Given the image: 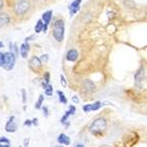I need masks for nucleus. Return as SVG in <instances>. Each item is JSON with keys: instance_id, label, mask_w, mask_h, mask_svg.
I'll use <instances>...</instances> for the list:
<instances>
[{"instance_id": "nucleus-1", "label": "nucleus", "mask_w": 147, "mask_h": 147, "mask_svg": "<svg viewBox=\"0 0 147 147\" xmlns=\"http://www.w3.org/2000/svg\"><path fill=\"white\" fill-rule=\"evenodd\" d=\"M106 120L104 118H97L90 127V131L94 134H99L106 129Z\"/></svg>"}, {"instance_id": "nucleus-2", "label": "nucleus", "mask_w": 147, "mask_h": 147, "mask_svg": "<svg viewBox=\"0 0 147 147\" xmlns=\"http://www.w3.org/2000/svg\"><path fill=\"white\" fill-rule=\"evenodd\" d=\"M54 37L57 41H62L64 38V22L58 20L54 26Z\"/></svg>"}, {"instance_id": "nucleus-3", "label": "nucleus", "mask_w": 147, "mask_h": 147, "mask_svg": "<svg viewBox=\"0 0 147 147\" xmlns=\"http://www.w3.org/2000/svg\"><path fill=\"white\" fill-rule=\"evenodd\" d=\"M15 62H16V57L12 53H5V54H3L2 66L5 70H11L13 68Z\"/></svg>"}, {"instance_id": "nucleus-4", "label": "nucleus", "mask_w": 147, "mask_h": 147, "mask_svg": "<svg viewBox=\"0 0 147 147\" xmlns=\"http://www.w3.org/2000/svg\"><path fill=\"white\" fill-rule=\"evenodd\" d=\"M30 7V3L28 0H19L16 3L15 10L17 12V15H24L28 11Z\"/></svg>"}, {"instance_id": "nucleus-5", "label": "nucleus", "mask_w": 147, "mask_h": 147, "mask_svg": "<svg viewBox=\"0 0 147 147\" xmlns=\"http://www.w3.org/2000/svg\"><path fill=\"white\" fill-rule=\"evenodd\" d=\"M145 79H146V77H145V72L143 69L139 70V71L135 74V82L138 86H142L143 82H145Z\"/></svg>"}, {"instance_id": "nucleus-6", "label": "nucleus", "mask_w": 147, "mask_h": 147, "mask_svg": "<svg viewBox=\"0 0 147 147\" xmlns=\"http://www.w3.org/2000/svg\"><path fill=\"white\" fill-rule=\"evenodd\" d=\"M17 129H18V125L15 121V117L11 116V117L8 119L6 125H5V130H6V132H8V133H15L16 131H17Z\"/></svg>"}, {"instance_id": "nucleus-7", "label": "nucleus", "mask_w": 147, "mask_h": 147, "mask_svg": "<svg viewBox=\"0 0 147 147\" xmlns=\"http://www.w3.org/2000/svg\"><path fill=\"white\" fill-rule=\"evenodd\" d=\"M102 106H103L102 102H96V103H94V104H88V105L84 106L82 109H84V111H86V112H90V111L98 110Z\"/></svg>"}, {"instance_id": "nucleus-8", "label": "nucleus", "mask_w": 147, "mask_h": 147, "mask_svg": "<svg viewBox=\"0 0 147 147\" xmlns=\"http://www.w3.org/2000/svg\"><path fill=\"white\" fill-rule=\"evenodd\" d=\"M52 16H53V11H52V10H49V11L44 12L43 16H42V20L44 21V25H43V28H42V30H43L44 32L47 30V25H49V22H51Z\"/></svg>"}, {"instance_id": "nucleus-9", "label": "nucleus", "mask_w": 147, "mask_h": 147, "mask_svg": "<svg viewBox=\"0 0 147 147\" xmlns=\"http://www.w3.org/2000/svg\"><path fill=\"white\" fill-rule=\"evenodd\" d=\"M80 2H81V0H74L73 2L69 5V10H70L71 16L75 15L76 12H77V10L79 9V4H80Z\"/></svg>"}, {"instance_id": "nucleus-10", "label": "nucleus", "mask_w": 147, "mask_h": 147, "mask_svg": "<svg viewBox=\"0 0 147 147\" xmlns=\"http://www.w3.org/2000/svg\"><path fill=\"white\" fill-rule=\"evenodd\" d=\"M30 67L33 70H38L41 67V61H40V59H38L37 57H33L31 59V61H30Z\"/></svg>"}, {"instance_id": "nucleus-11", "label": "nucleus", "mask_w": 147, "mask_h": 147, "mask_svg": "<svg viewBox=\"0 0 147 147\" xmlns=\"http://www.w3.org/2000/svg\"><path fill=\"white\" fill-rule=\"evenodd\" d=\"M10 19L5 12H0V27H5L9 23Z\"/></svg>"}, {"instance_id": "nucleus-12", "label": "nucleus", "mask_w": 147, "mask_h": 147, "mask_svg": "<svg viewBox=\"0 0 147 147\" xmlns=\"http://www.w3.org/2000/svg\"><path fill=\"white\" fill-rule=\"evenodd\" d=\"M77 57H78V53L75 49H70L68 53H67V60L68 61L74 62L77 60Z\"/></svg>"}, {"instance_id": "nucleus-13", "label": "nucleus", "mask_w": 147, "mask_h": 147, "mask_svg": "<svg viewBox=\"0 0 147 147\" xmlns=\"http://www.w3.org/2000/svg\"><path fill=\"white\" fill-rule=\"evenodd\" d=\"M58 142H59L60 144L69 145L70 144V139H69L68 136L65 135V134H61V135H59V137H58Z\"/></svg>"}, {"instance_id": "nucleus-14", "label": "nucleus", "mask_w": 147, "mask_h": 147, "mask_svg": "<svg viewBox=\"0 0 147 147\" xmlns=\"http://www.w3.org/2000/svg\"><path fill=\"white\" fill-rule=\"evenodd\" d=\"M95 84L91 80H84V88L86 92H93L95 90Z\"/></svg>"}, {"instance_id": "nucleus-15", "label": "nucleus", "mask_w": 147, "mask_h": 147, "mask_svg": "<svg viewBox=\"0 0 147 147\" xmlns=\"http://www.w3.org/2000/svg\"><path fill=\"white\" fill-rule=\"evenodd\" d=\"M28 52H29V44L28 43H23L22 47H21V49H20V53L22 55L23 58H27V55H28Z\"/></svg>"}, {"instance_id": "nucleus-16", "label": "nucleus", "mask_w": 147, "mask_h": 147, "mask_svg": "<svg viewBox=\"0 0 147 147\" xmlns=\"http://www.w3.org/2000/svg\"><path fill=\"white\" fill-rule=\"evenodd\" d=\"M42 28H43V23H42L41 20H39L37 22L36 26H35V32H36V33H39L40 31H42Z\"/></svg>"}, {"instance_id": "nucleus-17", "label": "nucleus", "mask_w": 147, "mask_h": 147, "mask_svg": "<svg viewBox=\"0 0 147 147\" xmlns=\"http://www.w3.org/2000/svg\"><path fill=\"white\" fill-rule=\"evenodd\" d=\"M58 95H59V99H60V102L63 104H66L67 103V99L65 98V95H64L63 92L59 91L58 92Z\"/></svg>"}, {"instance_id": "nucleus-18", "label": "nucleus", "mask_w": 147, "mask_h": 147, "mask_svg": "<svg viewBox=\"0 0 147 147\" xmlns=\"http://www.w3.org/2000/svg\"><path fill=\"white\" fill-rule=\"evenodd\" d=\"M42 102H43V96L40 95L39 99H38V101H37L36 104H35V108H36V109H40V108H41V105H42Z\"/></svg>"}, {"instance_id": "nucleus-19", "label": "nucleus", "mask_w": 147, "mask_h": 147, "mask_svg": "<svg viewBox=\"0 0 147 147\" xmlns=\"http://www.w3.org/2000/svg\"><path fill=\"white\" fill-rule=\"evenodd\" d=\"M44 88H45V95H47V96L53 95V86H52L47 84V86H44Z\"/></svg>"}, {"instance_id": "nucleus-20", "label": "nucleus", "mask_w": 147, "mask_h": 147, "mask_svg": "<svg viewBox=\"0 0 147 147\" xmlns=\"http://www.w3.org/2000/svg\"><path fill=\"white\" fill-rule=\"evenodd\" d=\"M1 143H5V144L9 145V140L6 139L5 137H0V144H1Z\"/></svg>"}, {"instance_id": "nucleus-21", "label": "nucleus", "mask_w": 147, "mask_h": 147, "mask_svg": "<svg viewBox=\"0 0 147 147\" xmlns=\"http://www.w3.org/2000/svg\"><path fill=\"white\" fill-rule=\"evenodd\" d=\"M74 112H75V107H74V106H70V107H69L68 113L70 114V115H73Z\"/></svg>"}, {"instance_id": "nucleus-22", "label": "nucleus", "mask_w": 147, "mask_h": 147, "mask_svg": "<svg viewBox=\"0 0 147 147\" xmlns=\"http://www.w3.org/2000/svg\"><path fill=\"white\" fill-rule=\"evenodd\" d=\"M47 59H49V57H47V55H42L41 57V61L44 62V63H47Z\"/></svg>"}, {"instance_id": "nucleus-23", "label": "nucleus", "mask_w": 147, "mask_h": 147, "mask_svg": "<svg viewBox=\"0 0 147 147\" xmlns=\"http://www.w3.org/2000/svg\"><path fill=\"white\" fill-rule=\"evenodd\" d=\"M61 81H62V84H63L64 86H66V80H65V77H64L63 75H61Z\"/></svg>"}, {"instance_id": "nucleus-24", "label": "nucleus", "mask_w": 147, "mask_h": 147, "mask_svg": "<svg viewBox=\"0 0 147 147\" xmlns=\"http://www.w3.org/2000/svg\"><path fill=\"white\" fill-rule=\"evenodd\" d=\"M22 94H23V102H26V92H25V90H23L22 91Z\"/></svg>"}, {"instance_id": "nucleus-25", "label": "nucleus", "mask_w": 147, "mask_h": 147, "mask_svg": "<svg viewBox=\"0 0 147 147\" xmlns=\"http://www.w3.org/2000/svg\"><path fill=\"white\" fill-rule=\"evenodd\" d=\"M2 62H3V54L0 53V66H2Z\"/></svg>"}, {"instance_id": "nucleus-26", "label": "nucleus", "mask_w": 147, "mask_h": 147, "mask_svg": "<svg viewBox=\"0 0 147 147\" xmlns=\"http://www.w3.org/2000/svg\"><path fill=\"white\" fill-rule=\"evenodd\" d=\"M72 100H73V102H74V103H78V102H79L78 98H76V96H74L73 98H72Z\"/></svg>"}, {"instance_id": "nucleus-27", "label": "nucleus", "mask_w": 147, "mask_h": 147, "mask_svg": "<svg viewBox=\"0 0 147 147\" xmlns=\"http://www.w3.org/2000/svg\"><path fill=\"white\" fill-rule=\"evenodd\" d=\"M32 123H31V120H26V123H25V125H31Z\"/></svg>"}, {"instance_id": "nucleus-28", "label": "nucleus", "mask_w": 147, "mask_h": 147, "mask_svg": "<svg viewBox=\"0 0 147 147\" xmlns=\"http://www.w3.org/2000/svg\"><path fill=\"white\" fill-rule=\"evenodd\" d=\"M0 147H9L8 144H0Z\"/></svg>"}, {"instance_id": "nucleus-29", "label": "nucleus", "mask_w": 147, "mask_h": 147, "mask_svg": "<svg viewBox=\"0 0 147 147\" xmlns=\"http://www.w3.org/2000/svg\"><path fill=\"white\" fill-rule=\"evenodd\" d=\"M2 6H3V1L2 0H0V9L2 8Z\"/></svg>"}, {"instance_id": "nucleus-30", "label": "nucleus", "mask_w": 147, "mask_h": 147, "mask_svg": "<svg viewBox=\"0 0 147 147\" xmlns=\"http://www.w3.org/2000/svg\"><path fill=\"white\" fill-rule=\"evenodd\" d=\"M43 111L45 112V115H47V107H44V108H43Z\"/></svg>"}, {"instance_id": "nucleus-31", "label": "nucleus", "mask_w": 147, "mask_h": 147, "mask_svg": "<svg viewBox=\"0 0 147 147\" xmlns=\"http://www.w3.org/2000/svg\"><path fill=\"white\" fill-rule=\"evenodd\" d=\"M29 143V140H27V139H25V145L27 146V144Z\"/></svg>"}, {"instance_id": "nucleus-32", "label": "nucleus", "mask_w": 147, "mask_h": 147, "mask_svg": "<svg viewBox=\"0 0 147 147\" xmlns=\"http://www.w3.org/2000/svg\"><path fill=\"white\" fill-rule=\"evenodd\" d=\"M75 147H84V145H82V144H77Z\"/></svg>"}, {"instance_id": "nucleus-33", "label": "nucleus", "mask_w": 147, "mask_h": 147, "mask_svg": "<svg viewBox=\"0 0 147 147\" xmlns=\"http://www.w3.org/2000/svg\"><path fill=\"white\" fill-rule=\"evenodd\" d=\"M33 123H34V125H37V119H36V118H35V119H33Z\"/></svg>"}, {"instance_id": "nucleus-34", "label": "nucleus", "mask_w": 147, "mask_h": 147, "mask_svg": "<svg viewBox=\"0 0 147 147\" xmlns=\"http://www.w3.org/2000/svg\"><path fill=\"white\" fill-rule=\"evenodd\" d=\"M1 47H3V43H2V42H0V49H1Z\"/></svg>"}, {"instance_id": "nucleus-35", "label": "nucleus", "mask_w": 147, "mask_h": 147, "mask_svg": "<svg viewBox=\"0 0 147 147\" xmlns=\"http://www.w3.org/2000/svg\"><path fill=\"white\" fill-rule=\"evenodd\" d=\"M58 147H63V146H58Z\"/></svg>"}]
</instances>
